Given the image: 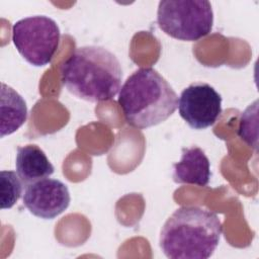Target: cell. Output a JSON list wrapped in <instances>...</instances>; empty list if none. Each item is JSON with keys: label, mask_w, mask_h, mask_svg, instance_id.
Returning a JSON list of instances; mask_svg holds the SVG:
<instances>
[{"label": "cell", "mask_w": 259, "mask_h": 259, "mask_svg": "<svg viewBox=\"0 0 259 259\" xmlns=\"http://www.w3.org/2000/svg\"><path fill=\"white\" fill-rule=\"evenodd\" d=\"M121 65L116 56L100 46L77 48L61 67V81L76 97L99 102L120 90Z\"/></svg>", "instance_id": "1"}, {"label": "cell", "mask_w": 259, "mask_h": 259, "mask_svg": "<svg viewBox=\"0 0 259 259\" xmlns=\"http://www.w3.org/2000/svg\"><path fill=\"white\" fill-rule=\"evenodd\" d=\"M223 226L218 214L204 207L177 208L160 233V248L170 259H207L215 251Z\"/></svg>", "instance_id": "2"}, {"label": "cell", "mask_w": 259, "mask_h": 259, "mask_svg": "<svg viewBox=\"0 0 259 259\" xmlns=\"http://www.w3.org/2000/svg\"><path fill=\"white\" fill-rule=\"evenodd\" d=\"M118 104L125 121L137 128L155 126L178 107V96L155 69L140 68L120 87Z\"/></svg>", "instance_id": "3"}, {"label": "cell", "mask_w": 259, "mask_h": 259, "mask_svg": "<svg viewBox=\"0 0 259 259\" xmlns=\"http://www.w3.org/2000/svg\"><path fill=\"white\" fill-rule=\"evenodd\" d=\"M157 22L167 35L195 41L207 35L213 24V12L206 0H163L159 2Z\"/></svg>", "instance_id": "4"}, {"label": "cell", "mask_w": 259, "mask_h": 259, "mask_svg": "<svg viewBox=\"0 0 259 259\" xmlns=\"http://www.w3.org/2000/svg\"><path fill=\"white\" fill-rule=\"evenodd\" d=\"M61 32L57 22L45 15H34L16 21L12 26V41L30 65H49L60 46Z\"/></svg>", "instance_id": "5"}, {"label": "cell", "mask_w": 259, "mask_h": 259, "mask_svg": "<svg viewBox=\"0 0 259 259\" xmlns=\"http://www.w3.org/2000/svg\"><path fill=\"white\" fill-rule=\"evenodd\" d=\"M180 116L194 130L211 126L222 113V96L207 83H192L178 99Z\"/></svg>", "instance_id": "6"}, {"label": "cell", "mask_w": 259, "mask_h": 259, "mask_svg": "<svg viewBox=\"0 0 259 259\" xmlns=\"http://www.w3.org/2000/svg\"><path fill=\"white\" fill-rule=\"evenodd\" d=\"M71 201L69 189L58 179L44 178L27 184L23 204L33 215L52 220L64 212Z\"/></svg>", "instance_id": "7"}, {"label": "cell", "mask_w": 259, "mask_h": 259, "mask_svg": "<svg viewBox=\"0 0 259 259\" xmlns=\"http://www.w3.org/2000/svg\"><path fill=\"white\" fill-rule=\"evenodd\" d=\"M210 176L209 160L200 148L182 149L180 161L173 165L174 182L204 187L209 183Z\"/></svg>", "instance_id": "8"}, {"label": "cell", "mask_w": 259, "mask_h": 259, "mask_svg": "<svg viewBox=\"0 0 259 259\" xmlns=\"http://www.w3.org/2000/svg\"><path fill=\"white\" fill-rule=\"evenodd\" d=\"M15 166L16 173L25 186L50 177L55 170L45 152L33 144L17 148Z\"/></svg>", "instance_id": "9"}, {"label": "cell", "mask_w": 259, "mask_h": 259, "mask_svg": "<svg viewBox=\"0 0 259 259\" xmlns=\"http://www.w3.org/2000/svg\"><path fill=\"white\" fill-rule=\"evenodd\" d=\"M0 113L1 138L16 132L27 118V106L25 100L12 87L5 83H1Z\"/></svg>", "instance_id": "10"}, {"label": "cell", "mask_w": 259, "mask_h": 259, "mask_svg": "<svg viewBox=\"0 0 259 259\" xmlns=\"http://www.w3.org/2000/svg\"><path fill=\"white\" fill-rule=\"evenodd\" d=\"M22 181L14 171L3 170L0 173L1 208H11L20 198L22 193Z\"/></svg>", "instance_id": "11"}]
</instances>
